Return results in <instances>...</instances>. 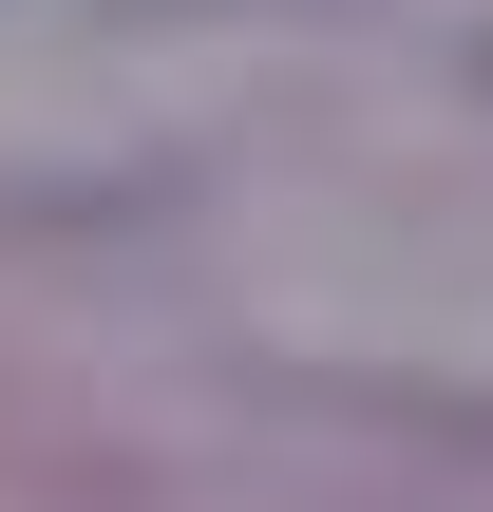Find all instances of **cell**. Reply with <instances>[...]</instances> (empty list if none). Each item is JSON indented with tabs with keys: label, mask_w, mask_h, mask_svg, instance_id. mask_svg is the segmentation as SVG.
Listing matches in <instances>:
<instances>
[]
</instances>
